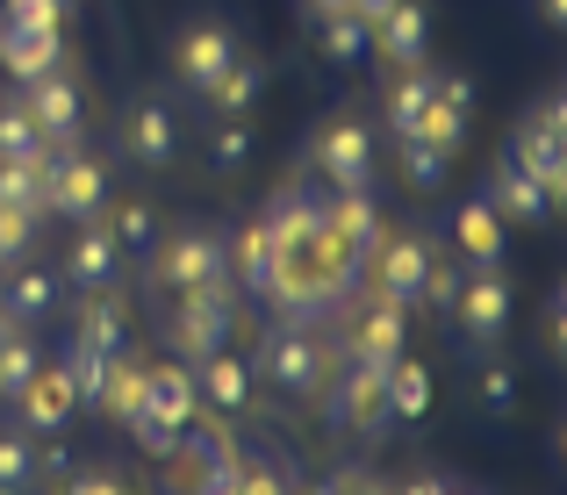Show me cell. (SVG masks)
I'll use <instances>...</instances> for the list:
<instances>
[{
  "mask_svg": "<svg viewBox=\"0 0 567 495\" xmlns=\"http://www.w3.org/2000/svg\"><path fill=\"white\" fill-rule=\"evenodd\" d=\"M194 395H202L216 416H237V410L251 402V367H245L237 352H208L202 373H194Z\"/></svg>",
  "mask_w": 567,
  "mask_h": 495,
  "instance_id": "18",
  "label": "cell"
},
{
  "mask_svg": "<svg viewBox=\"0 0 567 495\" xmlns=\"http://www.w3.org/2000/svg\"><path fill=\"white\" fill-rule=\"evenodd\" d=\"M259 367L274 373L280 388H288V395H317L323 381H331V359H323V344L309 338V330H274V338H266V352H259Z\"/></svg>",
  "mask_w": 567,
  "mask_h": 495,
  "instance_id": "4",
  "label": "cell"
},
{
  "mask_svg": "<svg viewBox=\"0 0 567 495\" xmlns=\"http://www.w3.org/2000/svg\"><path fill=\"white\" fill-rule=\"evenodd\" d=\"M0 495H22V488H0Z\"/></svg>",
  "mask_w": 567,
  "mask_h": 495,
  "instance_id": "57",
  "label": "cell"
},
{
  "mask_svg": "<svg viewBox=\"0 0 567 495\" xmlns=\"http://www.w3.org/2000/svg\"><path fill=\"white\" fill-rule=\"evenodd\" d=\"M51 165H58L51 144H43L37 158H0V202H14V208H29V216H43V208H51Z\"/></svg>",
  "mask_w": 567,
  "mask_h": 495,
  "instance_id": "19",
  "label": "cell"
},
{
  "mask_svg": "<svg viewBox=\"0 0 567 495\" xmlns=\"http://www.w3.org/2000/svg\"><path fill=\"white\" fill-rule=\"evenodd\" d=\"M317 495H388V488H381L367 467H338V474H331V482H323Z\"/></svg>",
  "mask_w": 567,
  "mask_h": 495,
  "instance_id": "45",
  "label": "cell"
},
{
  "mask_svg": "<svg viewBox=\"0 0 567 495\" xmlns=\"http://www.w3.org/2000/svg\"><path fill=\"white\" fill-rule=\"evenodd\" d=\"M259 86H266V72H259V65H245V58H230V72L208 86V101H216L223 115H237V109H251V101H259Z\"/></svg>",
  "mask_w": 567,
  "mask_h": 495,
  "instance_id": "31",
  "label": "cell"
},
{
  "mask_svg": "<svg viewBox=\"0 0 567 495\" xmlns=\"http://www.w3.org/2000/svg\"><path fill=\"white\" fill-rule=\"evenodd\" d=\"M367 266H374V295H381V302H402V309H410L416 295H424L431 251L416 245V237H388L381 251H367Z\"/></svg>",
  "mask_w": 567,
  "mask_h": 495,
  "instance_id": "11",
  "label": "cell"
},
{
  "mask_svg": "<svg viewBox=\"0 0 567 495\" xmlns=\"http://www.w3.org/2000/svg\"><path fill=\"white\" fill-rule=\"evenodd\" d=\"M109 202V173L94 158H58L51 165V208L58 216H94Z\"/></svg>",
  "mask_w": 567,
  "mask_h": 495,
  "instance_id": "17",
  "label": "cell"
},
{
  "mask_svg": "<svg viewBox=\"0 0 567 495\" xmlns=\"http://www.w3.org/2000/svg\"><path fill=\"white\" fill-rule=\"evenodd\" d=\"M274 245H280V237H274V230H266V216H259V223H245V230H237V245H223V251H230V274H237V280H245V288H251V295H259V280H266V266H274Z\"/></svg>",
  "mask_w": 567,
  "mask_h": 495,
  "instance_id": "24",
  "label": "cell"
},
{
  "mask_svg": "<svg viewBox=\"0 0 567 495\" xmlns=\"http://www.w3.org/2000/svg\"><path fill=\"white\" fill-rule=\"evenodd\" d=\"M14 330H22V317H14V309H0V344H8Z\"/></svg>",
  "mask_w": 567,
  "mask_h": 495,
  "instance_id": "52",
  "label": "cell"
},
{
  "mask_svg": "<svg viewBox=\"0 0 567 495\" xmlns=\"http://www.w3.org/2000/svg\"><path fill=\"white\" fill-rule=\"evenodd\" d=\"M453 317H460V330H467L474 344H496L503 338V323H511V288L496 280V266H482L474 280H460Z\"/></svg>",
  "mask_w": 567,
  "mask_h": 495,
  "instance_id": "10",
  "label": "cell"
},
{
  "mask_svg": "<svg viewBox=\"0 0 567 495\" xmlns=\"http://www.w3.org/2000/svg\"><path fill=\"white\" fill-rule=\"evenodd\" d=\"M22 416H29V431H43V439H58V431L72 424V410H80V395H72V373L65 367H43L37 359V373L22 381Z\"/></svg>",
  "mask_w": 567,
  "mask_h": 495,
  "instance_id": "12",
  "label": "cell"
},
{
  "mask_svg": "<svg viewBox=\"0 0 567 495\" xmlns=\"http://www.w3.org/2000/svg\"><path fill=\"white\" fill-rule=\"evenodd\" d=\"M367 43H374L388 65H424V8H410V0L381 8L374 29H367Z\"/></svg>",
  "mask_w": 567,
  "mask_h": 495,
  "instance_id": "16",
  "label": "cell"
},
{
  "mask_svg": "<svg viewBox=\"0 0 567 495\" xmlns=\"http://www.w3.org/2000/svg\"><path fill=\"white\" fill-rule=\"evenodd\" d=\"M22 109H29V123L43 130V144H51V152H65L72 130H80V86L51 65V72H37V80H29V101H22Z\"/></svg>",
  "mask_w": 567,
  "mask_h": 495,
  "instance_id": "9",
  "label": "cell"
},
{
  "mask_svg": "<svg viewBox=\"0 0 567 495\" xmlns=\"http://www.w3.org/2000/svg\"><path fill=\"white\" fill-rule=\"evenodd\" d=\"M43 130L29 123V109H0V158H37Z\"/></svg>",
  "mask_w": 567,
  "mask_h": 495,
  "instance_id": "39",
  "label": "cell"
},
{
  "mask_svg": "<svg viewBox=\"0 0 567 495\" xmlns=\"http://www.w3.org/2000/svg\"><path fill=\"white\" fill-rule=\"evenodd\" d=\"M381 402H388V416L395 424H416V416L431 410V373L416 367V359H388V381H381Z\"/></svg>",
  "mask_w": 567,
  "mask_h": 495,
  "instance_id": "21",
  "label": "cell"
},
{
  "mask_svg": "<svg viewBox=\"0 0 567 495\" xmlns=\"http://www.w3.org/2000/svg\"><path fill=\"white\" fill-rule=\"evenodd\" d=\"M29 474H37V453H29V439H0V488H22Z\"/></svg>",
  "mask_w": 567,
  "mask_h": 495,
  "instance_id": "40",
  "label": "cell"
},
{
  "mask_svg": "<svg viewBox=\"0 0 567 495\" xmlns=\"http://www.w3.org/2000/svg\"><path fill=\"white\" fill-rule=\"evenodd\" d=\"M352 274H360V266L338 259V251L323 245V230H309V237H280L274 245V266H266L259 295L288 323H302V317H317L323 302H338V295L352 288Z\"/></svg>",
  "mask_w": 567,
  "mask_h": 495,
  "instance_id": "1",
  "label": "cell"
},
{
  "mask_svg": "<svg viewBox=\"0 0 567 495\" xmlns=\"http://www.w3.org/2000/svg\"><path fill=\"white\" fill-rule=\"evenodd\" d=\"M360 352H381V359L402 352V302H381L374 295V309L360 317Z\"/></svg>",
  "mask_w": 567,
  "mask_h": 495,
  "instance_id": "30",
  "label": "cell"
},
{
  "mask_svg": "<svg viewBox=\"0 0 567 495\" xmlns=\"http://www.w3.org/2000/svg\"><path fill=\"white\" fill-rule=\"evenodd\" d=\"M158 280H166V288H223V280H230V251H223V237L187 230L158 251Z\"/></svg>",
  "mask_w": 567,
  "mask_h": 495,
  "instance_id": "6",
  "label": "cell"
},
{
  "mask_svg": "<svg viewBox=\"0 0 567 495\" xmlns=\"http://www.w3.org/2000/svg\"><path fill=\"white\" fill-rule=\"evenodd\" d=\"M230 58H237V37L223 22H202V29L181 37V58H173V65H181V80L194 86V94H208V86L230 72Z\"/></svg>",
  "mask_w": 567,
  "mask_h": 495,
  "instance_id": "14",
  "label": "cell"
},
{
  "mask_svg": "<svg viewBox=\"0 0 567 495\" xmlns=\"http://www.w3.org/2000/svg\"><path fill=\"white\" fill-rule=\"evenodd\" d=\"M317 165L331 187H367V173H374V137H367L360 123H331L317 137Z\"/></svg>",
  "mask_w": 567,
  "mask_h": 495,
  "instance_id": "13",
  "label": "cell"
},
{
  "mask_svg": "<svg viewBox=\"0 0 567 495\" xmlns=\"http://www.w3.org/2000/svg\"><path fill=\"white\" fill-rule=\"evenodd\" d=\"M137 410L166 431H187L202 416V395H194V367L166 359V367H144V388H137Z\"/></svg>",
  "mask_w": 567,
  "mask_h": 495,
  "instance_id": "7",
  "label": "cell"
},
{
  "mask_svg": "<svg viewBox=\"0 0 567 495\" xmlns=\"http://www.w3.org/2000/svg\"><path fill=\"white\" fill-rule=\"evenodd\" d=\"M511 395H517V381H511V373H482V402H488V410H511Z\"/></svg>",
  "mask_w": 567,
  "mask_h": 495,
  "instance_id": "46",
  "label": "cell"
},
{
  "mask_svg": "<svg viewBox=\"0 0 567 495\" xmlns=\"http://www.w3.org/2000/svg\"><path fill=\"white\" fill-rule=\"evenodd\" d=\"M51 302H58L51 274H14V288H8V309H14V317H22V323L51 317Z\"/></svg>",
  "mask_w": 567,
  "mask_h": 495,
  "instance_id": "36",
  "label": "cell"
},
{
  "mask_svg": "<svg viewBox=\"0 0 567 495\" xmlns=\"http://www.w3.org/2000/svg\"><path fill=\"white\" fill-rule=\"evenodd\" d=\"M65 274L80 280V288H109V280H115V237H109V230H86L80 245H72Z\"/></svg>",
  "mask_w": 567,
  "mask_h": 495,
  "instance_id": "28",
  "label": "cell"
},
{
  "mask_svg": "<svg viewBox=\"0 0 567 495\" xmlns=\"http://www.w3.org/2000/svg\"><path fill=\"white\" fill-rule=\"evenodd\" d=\"M482 202L496 208L503 223H546V216H554V202H546V187H539V179H525L517 165H503V173L488 179V194H482Z\"/></svg>",
  "mask_w": 567,
  "mask_h": 495,
  "instance_id": "20",
  "label": "cell"
},
{
  "mask_svg": "<svg viewBox=\"0 0 567 495\" xmlns=\"http://www.w3.org/2000/svg\"><path fill=\"white\" fill-rule=\"evenodd\" d=\"M8 14H22L37 29H58V8H43V0H8Z\"/></svg>",
  "mask_w": 567,
  "mask_h": 495,
  "instance_id": "49",
  "label": "cell"
},
{
  "mask_svg": "<svg viewBox=\"0 0 567 495\" xmlns=\"http://www.w3.org/2000/svg\"><path fill=\"white\" fill-rule=\"evenodd\" d=\"M29 373H37V344H29L22 330H14V338L0 344V402H14V395H22V381H29Z\"/></svg>",
  "mask_w": 567,
  "mask_h": 495,
  "instance_id": "37",
  "label": "cell"
},
{
  "mask_svg": "<svg viewBox=\"0 0 567 495\" xmlns=\"http://www.w3.org/2000/svg\"><path fill=\"white\" fill-rule=\"evenodd\" d=\"M453 295H460V274H453V266H439V259H431V266H424V295H416V302H431V309H453Z\"/></svg>",
  "mask_w": 567,
  "mask_h": 495,
  "instance_id": "43",
  "label": "cell"
},
{
  "mask_svg": "<svg viewBox=\"0 0 567 495\" xmlns=\"http://www.w3.org/2000/svg\"><path fill=\"white\" fill-rule=\"evenodd\" d=\"M402 179L424 187V194H439L445 187V152H431L424 137H402Z\"/></svg>",
  "mask_w": 567,
  "mask_h": 495,
  "instance_id": "34",
  "label": "cell"
},
{
  "mask_svg": "<svg viewBox=\"0 0 567 495\" xmlns=\"http://www.w3.org/2000/svg\"><path fill=\"white\" fill-rule=\"evenodd\" d=\"M416 137H424L431 152H445V158H453V152H460V137H467V109H453V101H439V94H431V109L416 115Z\"/></svg>",
  "mask_w": 567,
  "mask_h": 495,
  "instance_id": "29",
  "label": "cell"
},
{
  "mask_svg": "<svg viewBox=\"0 0 567 495\" xmlns=\"http://www.w3.org/2000/svg\"><path fill=\"white\" fill-rule=\"evenodd\" d=\"M346 8H352V14H360V22H367V29H374V14H381V8H395V0H346Z\"/></svg>",
  "mask_w": 567,
  "mask_h": 495,
  "instance_id": "51",
  "label": "cell"
},
{
  "mask_svg": "<svg viewBox=\"0 0 567 495\" xmlns=\"http://www.w3.org/2000/svg\"><path fill=\"white\" fill-rule=\"evenodd\" d=\"M0 65L29 86L37 72L58 65V29H37V22H22V14H0Z\"/></svg>",
  "mask_w": 567,
  "mask_h": 495,
  "instance_id": "15",
  "label": "cell"
},
{
  "mask_svg": "<svg viewBox=\"0 0 567 495\" xmlns=\"http://www.w3.org/2000/svg\"><path fill=\"white\" fill-rule=\"evenodd\" d=\"M223 488L230 495H288V482H280V467H266V460H230V474H223Z\"/></svg>",
  "mask_w": 567,
  "mask_h": 495,
  "instance_id": "35",
  "label": "cell"
},
{
  "mask_svg": "<svg viewBox=\"0 0 567 495\" xmlns=\"http://www.w3.org/2000/svg\"><path fill=\"white\" fill-rule=\"evenodd\" d=\"M381 381H388V359H381V352H352L346 388H338V424H346V431H360V439H381V431H388Z\"/></svg>",
  "mask_w": 567,
  "mask_h": 495,
  "instance_id": "5",
  "label": "cell"
},
{
  "mask_svg": "<svg viewBox=\"0 0 567 495\" xmlns=\"http://www.w3.org/2000/svg\"><path fill=\"white\" fill-rule=\"evenodd\" d=\"M29 223H37V216H29V208L0 202V259H14V251L29 245Z\"/></svg>",
  "mask_w": 567,
  "mask_h": 495,
  "instance_id": "42",
  "label": "cell"
},
{
  "mask_svg": "<svg viewBox=\"0 0 567 495\" xmlns=\"http://www.w3.org/2000/svg\"><path fill=\"white\" fill-rule=\"evenodd\" d=\"M374 202H367V187H338V202H323L317 208V230H323V245L338 251V259H352L360 266L367 251H374Z\"/></svg>",
  "mask_w": 567,
  "mask_h": 495,
  "instance_id": "8",
  "label": "cell"
},
{
  "mask_svg": "<svg viewBox=\"0 0 567 495\" xmlns=\"http://www.w3.org/2000/svg\"><path fill=\"white\" fill-rule=\"evenodd\" d=\"M43 8H65V0H43Z\"/></svg>",
  "mask_w": 567,
  "mask_h": 495,
  "instance_id": "56",
  "label": "cell"
},
{
  "mask_svg": "<svg viewBox=\"0 0 567 495\" xmlns=\"http://www.w3.org/2000/svg\"><path fill=\"white\" fill-rule=\"evenodd\" d=\"M539 8H546V22H554V29L567 22V0H539Z\"/></svg>",
  "mask_w": 567,
  "mask_h": 495,
  "instance_id": "54",
  "label": "cell"
},
{
  "mask_svg": "<svg viewBox=\"0 0 567 495\" xmlns=\"http://www.w3.org/2000/svg\"><path fill=\"white\" fill-rule=\"evenodd\" d=\"M58 367L72 373V395H80V410H94V395H101V367H109V352H94V344H80V338H72V352L58 359Z\"/></svg>",
  "mask_w": 567,
  "mask_h": 495,
  "instance_id": "32",
  "label": "cell"
},
{
  "mask_svg": "<svg viewBox=\"0 0 567 495\" xmlns=\"http://www.w3.org/2000/svg\"><path fill=\"white\" fill-rule=\"evenodd\" d=\"M80 344H94V352H123V344H130V309L115 302V295H94V302L80 309Z\"/></svg>",
  "mask_w": 567,
  "mask_h": 495,
  "instance_id": "23",
  "label": "cell"
},
{
  "mask_svg": "<svg viewBox=\"0 0 567 495\" xmlns=\"http://www.w3.org/2000/svg\"><path fill=\"white\" fill-rule=\"evenodd\" d=\"M266 230L274 237H309L317 230V202H309V194H280V202L266 208Z\"/></svg>",
  "mask_w": 567,
  "mask_h": 495,
  "instance_id": "38",
  "label": "cell"
},
{
  "mask_svg": "<svg viewBox=\"0 0 567 495\" xmlns=\"http://www.w3.org/2000/svg\"><path fill=\"white\" fill-rule=\"evenodd\" d=\"M115 245H144V237H152V208L144 202H130V208H115Z\"/></svg>",
  "mask_w": 567,
  "mask_h": 495,
  "instance_id": "44",
  "label": "cell"
},
{
  "mask_svg": "<svg viewBox=\"0 0 567 495\" xmlns=\"http://www.w3.org/2000/svg\"><path fill=\"white\" fill-rule=\"evenodd\" d=\"M424 109H431V72L402 65L395 94H388V130H395V137H416V115H424Z\"/></svg>",
  "mask_w": 567,
  "mask_h": 495,
  "instance_id": "26",
  "label": "cell"
},
{
  "mask_svg": "<svg viewBox=\"0 0 567 495\" xmlns=\"http://www.w3.org/2000/svg\"><path fill=\"white\" fill-rule=\"evenodd\" d=\"M137 388H144V367H137L130 352H109V367H101V395H94V410L130 416V410H137Z\"/></svg>",
  "mask_w": 567,
  "mask_h": 495,
  "instance_id": "27",
  "label": "cell"
},
{
  "mask_svg": "<svg viewBox=\"0 0 567 495\" xmlns=\"http://www.w3.org/2000/svg\"><path fill=\"white\" fill-rule=\"evenodd\" d=\"M65 467H72L65 445H43V453H37V474H65Z\"/></svg>",
  "mask_w": 567,
  "mask_h": 495,
  "instance_id": "50",
  "label": "cell"
},
{
  "mask_svg": "<svg viewBox=\"0 0 567 495\" xmlns=\"http://www.w3.org/2000/svg\"><path fill=\"white\" fill-rule=\"evenodd\" d=\"M395 495H445V482H410V488H395Z\"/></svg>",
  "mask_w": 567,
  "mask_h": 495,
  "instance_id": "53",
  "label": "cell"
},
{
  "mask_svg": "<svg viewBox=\"0 0 567 495\" xmlns=\"http://www.w3.org/2000/svg\"><path fill=\"white\" fill-rule=\"evenodd\" d=\"M560 101H546V109L539 115H532V123L525 130H517V144H511V165H517V173H525V179H539V187H546V202H554L560 208V194H567V152H560Z\"/></svg>",
  "mask_w": 567,
  "mask_h": 495,
  "instance_id": "3",
  "label": "cell"
},
{
  "mask_svg": "<svg viewBox=\"0 0 567 495\" xmlns=\"http://www.w3.org/2000/svg\"><path fill=\"white\" fill-rule=\"evenodd\" d=\"M173 352L187 359H208L223 352V338H230V280L223 288H173Z\"/></svg>",
  "mask_w": 567,
  "mask_h": 495,
  "instance_id": "2",
  "label": "cell"
},
{
  "mask_svg": "<svg viewBox=\"0 0 567 495\" xmlns=\"http://www.w3.org/2000/svg\"><path fill=\"white\" fill-rule=\"evenodd\" d=\"M445 495H453V488H445Z\"/></svg>",
  "mask_w": 567,
  "mask_h": 495,
  "instance_id": "58",
  "label": "cell"
},
{
  "mask_svg": "<svg viewBox=\"0 0 567 495\" xmlns=\"http://www.w3.org/2000/svg\"><path fill=\"white\" fill-rule=\"evenodd\" d=\"M245 152H251V137H245V130H223V137H216V165H245Z\"/></svg>",
  "mask_w": 567,
  "mask_h": 495,
  "instance_id": "47",
  "label": "cell"
},
{
  "mask_svg": "<svg viewBox=\"0 0 567 495\" xmlns=\"http://www.w3.org/2000/svg\"><path fill=\"white\" fill-rule=\"evenodd\" d=\"M123 137H130V158H144V165H166L173 152H181V137H173V115H166V109H137Z\"/></svg>",
  "mask_w": 567,
  "mask_h": 495,
  "instance_id": "25",
  "label": "cell"
},
{
  "mask_svg": "<svg viewBox=\"0 0 567 495\" xmlns=\"http://www.w3.org/2000/svg\"><path fill=\"white\" fill-rule=\"evenodd\" d=\"M323 8H346V0H309V14H323Z\"/></svg>",
  "mask_w": 567,
  "mask_h": 495,
  "instance_id": "55",
  "label": "cell"
},
{
  "mask_svg": "<svg viewBox=\"0 0 567 495\" xmlns=\"http://www.w3.org/2000/svg\"><path fill=\"white\" fill-rule=\"evenodd\" d=\"M65 495H123V482H109V474H72Z\"/></svg>",
  "mask_w": 567,
  "mask_h": 495,
  "instance_id": "48",
  "label": "cell"
},
{
  "mask_svg": "<svg viewBox=\"0 0 567 495\" xmlns=\"http://www.w3.org/2000/svg\"><path fill=\"white\" fill-rule=\"evenodd\" d=\"M123 424H130V439H137V445H144V453H158V460H166V453H173V445H181V431H166V424H152V416H144V410H130V416H123Z\"/></svg>",
  "mask_w": 567,
  "mask_h": 495,
  "instance_id": "41",
  "label": "cell"
},
{
  "mask_svg": "<svg viewBox=\"0 0 567 495\" xmlns=\"http://www.w3.org/2000/svg\"><path fill=\"white\" fill-rule=\"evenodd\" d=\"M453 237H460V251H467L474 266H496L503 259V216L482 202V194H474V202L453 216Z\"/></svg>",
  "mask_w": 567,
  "mask_h": 495,
  "instance_id": "22",
  "label": "cell"
},
{
  "mask_svg": "<svg viewBox=\"0 0 567 495\" xmlns=\"http://www.w3.org/2000/svg\"><path fill=\"white\" fill-rule=\"evenodd\" d=\"M317 22H323V51H331V58H360L367 51V22L352 8H323Z\"/></svg>",
  "mask_w": 567,
  "mask_h": 495,
  "instance_id": "33",
  "label": "cell"
}]
</instances>
